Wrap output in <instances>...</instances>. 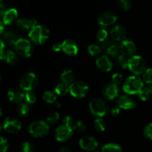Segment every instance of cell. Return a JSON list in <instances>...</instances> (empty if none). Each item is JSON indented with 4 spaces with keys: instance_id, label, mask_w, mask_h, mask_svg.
I'll return each instance as SVG.
<instances>
[{
    "instance_id": "obj_43",
    "label": "cell",
    "mask_w": 152,
    "mask_h": 152,
    "mask_svg": "<svg viewBox=\"0 0 152 152\" xmlns=\"http://www.w3.org/2000/svg\"><path fill=\"white\" fill-rule=\"evenodd\" d=\"M143 134L145 137L152 140V123L145 126V127L144 128Z\"/></svg>"
},
{
    "instance_id": "obj_34",
    "label": "cell",
    "mask_w": 152,
    "mask_h": 152,
    "mask_svg": "<svg viewBox=\"0 0 152 152\" xmlns=\"http://www.w3.org/2000/svg\"><path fill=\"white\" fill-rule=\"evenodd\" d=\"M59 117H60V116H59V113L56 112V111H53V112H50L48 114L46 120H47L48 123L54 125L59 121Z\"/></svg>"
},
{
    "instance_id": "obj_41",
    "label": "cell",
    "mask_w": 152,
    "mask_h": 152,
    "mask_svg": "<svg viewBox=\"0 0 152 152\" xmlns=\"http://www.w3.org/2000/svg\"><path fill=\"white\" fill-rule=\"evenodd\" d=\"M150 96H151V94H150L149 91L146 88V87H144L143 89L141 90L138 94V97L142 101H146Z\"/></svg>"
},
{
    "instance_id": "obj_53",
    "label": "cell",
    "mask_w": 152,
    "mask_h": 152,
    "mask_svg": "<svg viewBox=\"0 0 152 152\" xmlns=\"http://www.w3.org/2000/svg\"><path fill=\"white\" fill-rule=\"evenodd\" d=\"M2 129H3V126L0 124V133H1V131H2Z\"/></svg>"
},
{
    "instance_id": "obj_5",
    "label": "cell",
    "mask_w": 152,
    "mask_h": 152,
    "mask_svg": "<svg viewBox=\"0 0 152 152\" xmlns=\"http://www.w3.org/2000/svg\"><path fill=\"white\" fill-rule=\"evenodd\" d=\"M14 49L18 55L25 58L31 56L34 52V48L31 40L24 38L19 39L16 42L14 45Z\"/></svg>"
},
{
    "instance_id": "obj_12",
    "label": "cell",
    "mask_w": 152,
    "mask_h": 152,
    "mask_svg": "<svg viewBox=\"0 0 152 152\" xmlns=\"http://www.w3.org/2000/svg\"><path fill=\"white\" fill-rule=\"evenodd\" d=\"M79 145L83 150L86 151H94L98 148V141L91 136H85L79 141Z\"/></svg>"
},
{
    "instance_id": "obj_54",
    "label": "cell",
    "mask_w": 152,
    "mask_h": 152,
    "mask_svg": "<svg viewBox=\"0 0 152 152\" xmlns=\"http://www.w3.org/2000/svg\"><path fill=\"white\" fill-rule=\"evenodd\" d=\"M1 115H2V111H1V109L0 108V117H1Z\"/></svg>"
},
{
    "instance_id": "obj_24",
    "label": "cell",
    "mask_w": 152,
    "mask_h": 152,
    "mask_svg": "<svg viewBox=\"0 0 152 152\" xmlns=\"http://www.w3.org/2000/svg\"><path fill=\"white\" fill-rule=\"evenodd\" d=\"M1 39L4 42V44H7L8 45H13L14 46L15 43L17 41L18 39L17 35L15 32L11 31H4L1 37Z\"/></svg>"
},
{
    "instance_id": "obj_7",
    "label": "cell",
    "mask_w": 152,
    "mask_h": 152,
    "mask_svg": "<svg viewBox=\"0 0 152 152\" xmlns=\"http://www.w3.org/2000/svg\"><path fill=\"white\" fill-rule=\"evenodd\" d=\"M89 109L93 115L97 117H102L108 113V107L103 99L94 98L89 103Z\"/></svg>"
},
{
    "instance_id": "obj_11",
    "label": "cell",
    "mask_w": 152,
    "mask_h": 152,
    "mask_svg": "<svg viewBox=\"0 0 152 152\" xmlns=\"http://www.w3.org/2000/svg\"><path fill=\"white\" fill-rule=\"evenodd\" d=\"M22 123L18 119L14 117H7L3 123V129L9 134L19 133L22 129Z\"/></svg>"
},
{
    "instance_id": "obj_15",
    "label": "cell",
    "mask_w": 152,
    "mask_h": 152,
    "mask_svg": "<svg viewBox=\"0 0 152 152\" xmlns=\"http://www.w3.org/2000/svg\"><path fill=\"white\" fill-rule=\"evenodd\" d=\"M62 50L68 56H74L79 53L80 48L74 40L65 39L62 42Z\"/></svg>"
},
{
    "instance_id": "obj_30",
    "label": "cell",
    "mask_w": 152,
    "mask_h": 152,
    "mask_svg": "<svg viewBox=\"0 0 152 152\" xmlns=\"http://www.w3.org/2000/svg\"><path fill=\"white\" fill-rule=\"evenodd\" d=\"M72 129L74 132L79 134L83 133L86 130V125L83 120H77L76 122H74Z\"/></svg>"
},
{
    "instance_id": "obj_36",
    "label": "cell",
    "mask_w": 152,
    "mask_h": 152,
    "mask_svg": "<svg viewBox=\"0 0 152 152\" xmlns=\"http://www.w3.org/2000/svg\"><path fill=\"white\" fill-rule=\"evenodd\" d=\"M117 62L119 66L123 69H126L128 68V65H129V59L126 57L124 55H119L117 58Z\"/></svg>"
},
{
    "instance_id": "obj_25",
    "label": "cell",
    "mask_w": 152,
    "mask_h": 152,
    "mask_svg": "<svg viewBox=\"0 0 152 152\" xmlns=\"http://www.w3.org/2000/svg\"><path fill=\"white\" fill-rule=\"evenodd\" d=\"M60 80L62 83L70 86L74 82H75V74L71 69L65 70L61 74Z\"/></svg>"
},
{
    "instance_id": "obj_1",
    "label": "cell",
    "mask_w": 152,
    "mask_h": 152,
    "mask_svg": "<svg viewBox=\"0 0 152 152\" xmlns=\"http://www.w3.org/2000/svg\"><path fill=\"white\" fill-rule=\"evenodd\" d=\"M50 30L45 25H37L31 28L28 34L30 40L35 45H43L50 37Z\"/></svg>"
},
{
    "instance_id": "obj_57",
    "label": "cell",
    "mask_w": 152,
    "mask_h": 152,
    "mask_svg": "<svg viewBox=\"0 0 152 152\" xmlns=\"http://www.w3.org/2000/svg\"><path fill=\"white\" fill-rule=\"evenodd\" d=\"M4 1V0H0V1Z\"/></svg>"
},
{
    "instance_id": "obj_4",
    "label": "cell",
    "mask_w": 152,
    "mask_h": 152,
    "mask_svg": "<svg viewBox=\"0 0 152 152\" xmlns=\"http://www.w3.org/2000/svg\"><path fill=\"white\" fill-rule=\"evenodd\" d=\"M128 68L131 72L135 74V76H139L143 74L146 68V62L143 57L140 55H134L129 59V65Z\"/></svg>"
},
{
    "instance_id": "obj_49",
    "label": "cell",
    "mask_w": 152,
    "mask_h": 152,
    "mask_svg": "<svg viewBox=\"0 0 152 152\" xmlns=\"http://www.w3.org/2000/svg\"><path fill=\"white\" fill-rule=\"evenodd\" d=\"M58 152H73L72 150L68 146H62L59 149Z\"/></svg>"
},
{
    "instance_id": "obj_40",
    "label": "cell",
    "mask_w": 152,
    "mask_h": 152,
    "mask_svg": "<svg viewBox=\"0 0 152 152\" xmlns=\"http://www.w3.org/2000/svg\"><path fill=\"white\" fill-rule=\"evenodd\" d=\"M123 77L120 73H115L111 77V83H113V84L116 85L117 86L123 83Z\"/></svg>"
},
{
    "instance_id": "obj_17",
    "label": "cell",
    "mask_w": 152,
    "mask_h": 152,
    "mask_svg": "<svg viewBox=\"0 0 152 152\" xmlns=\"http://www.w3.org/2000/svg\"><path fill=\"white\" fill-rule=\"evenodd\" d=\"M127 31L126 28L121 25H114L110 31V36L111 39L115 42H122L125 39Z\"/></svg>"
},
{
    "instance_id": "obj_47",
    "label": "cell",
    "mask_w": 152,
    "mask_h": 152,
    "mask_svg": "<svg viewBox=\"0 0 152 152\" xmlns=\"http://www.w3.org/2000/svg\"><path fill=\"white\" fill-rule=\"evenodd\" d=\"M4 47H5V44L4 43V42L2 41L1 39H0V57L1 56V55L3 54V53L4 52Z\"/></svg>"
},
{
    "instance_id": "obj_42",
    "label": "cell",
    "mask_w": 152,
    "mask_h": 152,
    "mask_svg": "<svg viewBox=\"0 0 152 152\" xmlns=\"http://www.w3.org/2000/svg\"><path fill=\"white\" fill-rule=\"evenodd\" d=\"M9 144L7 139L3 137H0V152H7Z\"/></svg>"
},
{
    "instance_id": "obj_28",
    "label": "cell",
    "mask_w": 152,
    "mask_h": 152,
    "mask_svg": "<svg viewBox=\"0 0 152 152\" xmlns=\"http://www.w3.org/2000/svg\"><path fill=\"white\" fill-rule=\"evenodd\" d=\"M56 98H57V96H56V93L52 91H46L43 93V100L48 103H55V102H56Z\"/></svg>"
},
{
    "instance_id": "obj_31",
    "label": "cell",
    "mask_w": 152,
    "mask_h": 152,
    "mask_svg": "<svg viewBox=\"0 0 152 152\" xmlns=\"http://www.w3.org/2000/svg\"><path fill=\"white\" fill-rule=\"evenodd\" d=\"M18 114L20 117H25L27 114L29 113L30 111V107L28 103H24V102H21L19 104L16 108Z\"/></svg>"
},
{
    "instance_id": "obj_46",
    "label": "cell",
    "mask_w": 152,
    "mask_h": 152,
    "mask_svg": "<svg viewBox=\"0 0 152 152\" xmlns=\"http://www.w3.org/2000/svg\"><path fill=\"white\" fill-rule=\"evenodd\" d=\"M52 49L54 50L55 52H59L62 50V43H55L52 46Z\"/></svg>"
},
{
    "instance_id": "obj_3",
    "label": "cell",
    "mask_w": 152,
    "mask_h": 152,
    "mask_svg": "<svg viewBox=\"0 0 152 152\" xmlns=\"http://www.w3.org/2000/svg\"><path fill=\"white\" fill-rule=\"evenodd\" d=\"M50 126L44 120H37L31 123L28 127V132L34 137H43L48 134Z\"/></svg>"
},
{
    "instance_id": "obj_18",
    "label": "cell",
    "mask_w": 152,
    "mask_h": 152,
    "mask_svg": "<svg viewBox=\"0 0 152 152\" xmlns=\"http://www.w3.org/2000/svg\"><path fill=\"white\" fill-rule=\"evenodd\" d=\"M96 65L100 71L109 72L113 68V62L107 55H102L96 58Z\"/></svg>"
},
{
    "instance_id": "obj_10",
    "label": "cell",
    "mask_w": 152,
    "mask_h": 152,
    "mask_svg": "<svg viewBox=\"0 0 152 152\" xmlns=\"http://www.w3.org/2000/svg\"><path fill=\"white\" fill-rule=\"evenodd\" d=\"M74 130L72 128L68 127L65 125L58 126L54 132L55 139L60 142H65L69 140L74 134Z\"/></svg>"
},
{
    "instance_id": "obj_13",
    "label": "cell",
    "mask_w": 152,
    "mask_h": 152,
    "mask_svg": "<svg viewBox=\"0 0 152 152\" xmlns=\"http://www.w3.org/2000/svg\"><path fill=\"white\" fill-rule=\"evenodd\" d=\"M102 50L104 53H106L108 56L116 57L119 56V53L120 52V45L117 42L114 40H106L105 42L102 43Z\"/></svg>"
},
{
    "instance_id": "obj_44",
    "label": "cell",
    "mask_w": 152,
    "mask_h": 152,
    "mask_svg": "<svg viewBox=\"0 0 152 152\" xmlns=\"http://www.w3.org/2000/svg\"><path fill=\"white\" fill-rule=\"evenodd\" d=\"M62 122H63V125L65 126H68V127H73V125H74V119H73L72 117L71 116H65V117L63 118L62 120Z\"/></svg>"
},
{
    "instance_id": "obj_48",
    "label": "cell",
    "mask_w": 152,
    "mask_h": 152,
    "mask_svg": "<svg viewBox=\"0 0 152 152\" xmlns=\"http://www.w3.org/2000/svg\"><path fill=\"white\" fill-rule=\"evenodd\" d=\"M7 9H6V7L3 4L0 3V16H3L4 13L6 12Z\"/></svg>"
},
{
    "instance_id": "obj_23",
    "label": "cell",
    "mask_w": 152,
    "mask_h": 152,
    "mask_svg": "<svg viewBox=\"0 0 152 152\" xmlns=\"http://www.w3.org/2000/svg\"><path fill=\"white\" fill-rule=\"evenodd\" d=\"M0 59L4 61L6 63L9 64L10 65H16V63L18 61L17 55H16V53L14 51L11 50H4L3 54L0 57Z\"/></svg>"
},
{
    "instance_id": "obj_16",
    "label": "cell",
    "mask_w": 152,
    "mask_h": 152,
    "mask_svg": "<svg viewBox=\"0 0 152 152\" xmlns=\"http://www.w3.org/2000/svg\"><path fill=\"white\" fill-rule=\"evenodd\" d=\"M119 94H120V89H119L118 86L111 83L104 86L103 89H102V94H103L104 97L108 100L117 99V97L120 96Z\"/></svg>"
},
{
    "instance_id": "obj_8",
    "label": "cell",
    "mask_w": 152,
    "mask_h": 152,
    "mask_svg": "<svg viewBox=\"0 0 152 152\" xmlns=\"http://www.w3.org/2000/svg\"><path fill=\"white\" fill-rule=\"evenodd\" d=\"M88 86L83 81H75L69 86V93L73 97L82 99L85 97L88 91Z\"/></svg>"
},
{
    "instance_id": "obj_55",
    "label": "cell",
    "mask_w": 152,
    "mask_h": 152,
    "mask_svg": "<svg viewBox=\"0 0 152 152\" xmlns=\"http://www.w3.org/2000/svg\"><path fill=\"white\" fill-rule=\"evenodd\" d=\"M1 75H0V81H1Z\"/></svg>"
},
{
    "instance_id": "obj_26",
    "label": "cell",
    "mask_w": 152,
    "mask_h": 152,
    "mask_svg": "<svg viewBox=\"0 0 152 152\" xmlns=\"http://www.w3.org/2000/svg\"><path fill=\"white\" fill-rule=\"evenodd\" d=\"M101 152H123V148L119 144L115 142H109L102 147Z\"/></svg>"
},
{
    "instance_id": "obj_20",
    "label": "cell",
    "mask_w": 152,
    "mask_h": 152,
    "mask_svg": "<svg viewBox=\"0 0 152 152\" xmlns=\"http://www.w3.org/2000/svg\"><path fill=\"white\" fill-rule=\"evenodd\" d=\"M25 94L24 91L21 88H15L10 89L7 92V97L9 100L13 103H21L25 99Z\"/></svg>"
},
{
    "instance_id": "obj_9",
    "label": "cell",
    "mask_w": 152,
    "mask_h": 152,
    "mask_svg": "<svg viewBox=\"0 0 152 152\" xmlns=\"http://www.w3.org/2000/svg\"><path fill=\"white\" fill-rule=\"evenodd\" d=\"M117 20V16L112 11L107 10L101 13L98 17V25L102 28H110L116 23Z\"/></svg>"
},
{
    "instance_id": "obj_14",
    "label": "cell",
    "mask_w": 152,
    "mask_h": 152,
    "mask_svg": "<svg viewBox=\"0 0 152 152\" xmlns=\"http://www.w3.org/2000/svg\"><path fill=\"white\" fill-rule=\"evenodd\" d=\"M120 48L122 54L126 56V57H132L134 56L137 51L136 45L132 40L130 39H124L122 41L120 45Z\"/></svg>"
},
{
    "instance_id": "obj_27",
    "label": "cell",
    "mask_w": 152,
    "mask_h": 152,
    "mask_svg": "<svg viewBox=\"0 0 152 152\" xmlns=\"http://www.w3.org/2000/svg\"><path fill=\"white\" fill-rule=\"evenodd\" d=\"M54 92L56 95L60 96H66L69 93V86L63 83H60L56 86L54 88Z\"/></svg>"
},
{
    "instance_id": "obj_21",
    "label": "cell",
    "mask_w": 152,
    "mask_h": 152,
    "mask_svg": "<svg viewBox=\"0 0 152 152\" xmlns=\"http://www.w3.org/2000/svg\"><path fill=\"white\" fill-rule=\"evenodd\" d=\"M18 20V11L15 8H9L2 16V22L4 25H10Z\"/></svg>"
},
{
    "instance_id": "obj_35",
    "label": "cell",
    "mask_w": 152,
    "mask_h": 152,
    "mask_svg": "<svg viewBox=\"0 0 152 152\" xmlns=\"http://www.w3.org/2000/svg\"><path fill=\"white\" fill-rule=\"evenodd\" d=\"M25 99L26 101V103L29 104V105H33V104H34L37 102V95H36V94L33 91H27L25 92Z\"/></svg>"
},
{
    "instance_id": "obj_2",
    "label": "cell",
    "mask_w": 152,
    "mask_h": 152,
    "mask_svg": "<svg viewBox=\"0 0 152 152\" xmlns=\"http://www.w3.org/2000/svg\"><path fill=\"white\" fill-rule=\"evenodd\" d=\"M144 87V82L142 79L137 76H131L125 80L123 90L129 95L138 94Z\"/></svg>"
},
{
    "instance_id": "obj_33",
    "label": "cell",
    "mask_w": 152,
    "mask_h": 152,
    "mask_svg": "<svg viewBox=\"0 0 152 152\" xmlns=\"http://www.w3.org/2000/svg\"><path fill=\"white\" fill-rule=\"evenodd\" d=\"M117 7L123 11H128L132 7L131 0H117Z\"/></svg>"
},
{
    "instance_id": "obj_56",
    "label": "cell",
    "mask_w": 152,
    "mask_h": 152,
    "mask_svg": "<svg viewBox=\"0 0 152 152\" xmlns=\"http://www.w3.org/2000/svg\"><path fill=\"white\" fill-rule=\"evenodd\" d=\"M93 152H100V151H93Z\"/></svg>"
},
{
    "instance_id": "obj_19",
    "label": "cell",
    "mask_w": 152,
    "mask_h": 152,
    "mask_svg": "<svg viewBox=\"0 0 152 152\" xmlns=\"http://www.w3.org/2000/svg\"><path fill=\"white\" fill-rule=\"evenodd\" d=\"M117 105L121 109L129 110L134 108L137 106V103L133 99L128 95H120L117 99Z\"/></svg>"
},
{
    "instance_id": "obj_38",
    "label": "cell",
    "mask_w": 152,
    "mask_h": 152,
    "mask_svg": "<svg viewBox=\"0 0 152 152\" xmlns=\"http://www.w3.org/2000/svg\"><path fill=\"white\" fill-rule=\"evenodd\" d=\"M108 36V31L105 29H104V28H102V29H100L99 31H98L97 34H96V39H97V40L99 42L103 43L107 40Z\"/></svg>"
},
{
    "instance_id": "obj_22",
    "label": "cell",
    "mask_w": 152,
    "mask_h": 152,
    "mask_svg": "<svg viewBox=\"0 0 152 152\" xmlns=\"http://www.w3.org/2000/svg\"><path fill=\"white\" fill-rule=\"evenodd\" d=\"M16 23L18 28L22 31H28L38 25L37 21L35 19H27V18L18 19Z\"/></svg>"
},
{
    "instance_id": "obj_52",
    "label": "cell",
    "mask_w": 152,
    "mask_h": 152,
    "mask_svg": "<svg viewBox=\"0 0 152 152\" xmlns=\"http://www.w3.org/2000/svg\"><path fill=\"white\" fill-rule=\"evenodd\" d=\"M54 104H55V105H56V108H59V107L61 106V103H60V102H57V101H56V102H55Z\"/></svg>"
},
{
    "instance_id": "obj_51",
    "label": "cell",
    "mask_w": 152,
    "mask_h": 152,
    "mask_svg": "<svg viewBox=\"0 0 152 152\" xmlns=\"http://www.w3.org/2000/svg\"><path fill=\"white\" fill-rule=\"evenodd\" d=\"M146 88L149 91L150 94L152 95V85H148V86H146Z\"/></svg>"
},
{
    "instance_id": "obj_6",
    "label": "cell",
    "mask_w": 152,
    "mask_h": 152,
    "mask_svg": "<svg viewBox=\"0 0 152 152\" xmlns=\"http://www.w3.org/2000/svg\"><path fill=\"white\" fill-rule=\"evenodd\" d=\"M38 77L34 73H25L19 80V87L24 91H33L38 84Z\"/></svg>"
},
{
    "instance_id": "obj_39",
    "label": "cell",
    "mask_w": 152,
    "mask_h": 152,
    "mask_svg": "<svg viewBox=\"0 0 152 152\" xmlns=\"http://www.w3.org/2000/svg\"><path fill=\"white\" fill-rule=\"evenodd\" d=\"M34 145L29 142H25L21 144L19 147V152H33Z\"/></svg>"
},
{
    "instance_id": "obj_37",
    "label": "cell",
    "mask_w": 152,
    "mask_h": 152,
    "mask_svg": "<svg viewBox=\"0 0 152 152\" xmlns=\"http://www.w3.org/2000/svg\"><path fill=\"white\" fill-rule=\"evenodd\" d=\"M142 80L148 85H152V68H147L142 74Z\"/></svg>"
},
{
    "instance_id": "obj_32",
    "label": "cell",
    "mask_w": 152,
    "mask_h": 152,
    "mask_svg": "<svg viewBox=\"0 0 152 152\" xmlns=\"http://www.w3.org/2000/svg\"><path fill=\"white\" fill-rule=\"evenodd\" d=\"M88 53L90 55L93 56H99L101 53H102V50L101 46L98 45L96 44H92L90 45L88 48Z\"/></svg>"
},
{
    "instance_id": "obj_45",
    "label": "cell",
    "mask_w": 152,
    "mask_h": 152,
    "mask_svg": "<svg viewBox=\"0 0 152 152\" xmlns=\"http://www.w3.org/2000/svg\"><path fill=\"white\" fill-rule=\"evenodd\" d=\"M120 110H121V108H120L118 105H114L112 108H110V113H111V115L115 117V116H117L120 114Z\"/></svg>"
},
{
    "instance_id": "obj_29",
    "label": "cell",
    "mask_w": 152,
    "mask_h": 152,
    "mask_svg": "<svg viewBox=\"0 0 152 152\" xmlns=\"http://www.w3.org/2000/svg\"><path fill=\"white\" fill-rule=\"evenodd\" d=\"M94 126L97 132H102L105 130L107 125L103 119L101 118V117H98L94 122Z\"/></svg>"
},
{
    "instance_id": "obj_50",
    "label": "cell",
    "mask_w": 152,
    "mask_h": 152,
    "mask_svg": "<svg viewBox=\"0 0 152 152\" xmlns=\"http://www.w3.org/2000/svg\"><path fill=\"white\" fill-rule=\"evenodd\" d=\"M4 31V25L2 22V19H0V34H2Z\"/></svg>"
}]
</instances>
